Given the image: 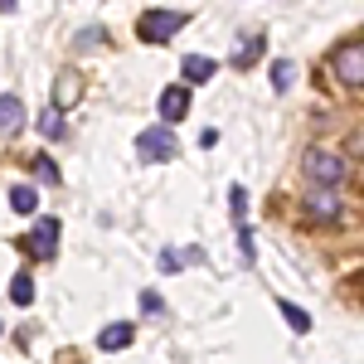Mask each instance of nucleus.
Returning a JSON list of instances; mask_svg holds the SVG:
<instances>
[{"instance_id":"nucleus-1","label":"nucleus","mask_w":364,"mask_h":364,"mask_svg":"<svg viewBox=\"0 0 364 364\" xmlns=\"http://www.w3.org/2000/svg\"><path fill=\"white\" fill-rule=\"evenodd\" d=\"M301 170H306V180L311 185H345L350 180V161L345 156H336V151H306L301 156Z\"/></svg>"},{"instance_id":"nucleus-2","label":"nucleus","mask_w":364,"mask_h":364,"mask_svg":"<svg viewBox=\"0 0 364 364\" xmlns=\"http://www.w3.org/2000/svg\"><path fill=\"white\" fill-rule=\"evenodd\" d=\"M301 209H306L311 219H321V224H336L340 214H345V195H340L336 185H311L306 195H301Z\"/></svg>"},{"instance_id":"nucleus-3","label":"nucleus","mask_w":364,"mask_h":364,"mask_svg":"<svg viewBox=\"0 0 364 364\" xmlns=\"http://www.w3.org/2000/svg\"><path fill=\"white\" fill-rule=\"evenodd\" d=\"M185 20H190V15H180V10H146L136 29H141L146 44H166V39H175V34L185 29Z\"/></svg>"},{"instance_id":"nucleus-4","label":"nucleus","mask_w":364,"mask_h":364,"mask_svg":"<svg viewBox=\"0 0 364 364\" xmlns=\"http://www.w3.org/2000/svg\"><path fill=\"white\" fill-rule=\"evenodd\" d=\"M331 68H336L340 83L355 92V87L364 83V44H360V39H345L336 54H331Z\"/></svg>"},{"instance_id":"nucleus-5","label":"nucleus","mask_w":364,"mask_h":364,"mask_svg":"<svg viewBox=\"0 0 364 364\" xmlns=\"http://www.w3.org/2000/svg\"><path fill=\"white\" fill-rule=\"evenodd\" d=\"M136 151H141V161H175L180 156V141H175L170 127H146L136 136Z\"/></svg>"},{"instance_id":"nucleus-6","label":"nucleus","mask_w":364,"mask_h":364,"mask_svg":"<svg viewBox=\"0 0 364 364\" xmlns=\"http://www.w3.org/2000/svg\"><path fill=\"white\" fill-rule=\"evenodd\" d=\"M25 248L34 252V257H54L58 252V219H39V224L29 228Z\"/></svg>"},{"instance_id":"nucleus-7","label":"nucleus","mask_w":364,"mask_h":364,"mask_svg":"<svg viewBox=\"0 0 364 364\" xmlns=\"http://www.w3.org/2000/svg\"><path fill=\"white\" fill-rule=\"evenodd\" d=\"M180 117H190V87H166L161 92V127H175Z\"/></svg>"},{"instance_id":"nucleus-8","label":"nucleus","mask_w":364,"mask_h":364,"mask_svg":"<svg viewBox=\"0 0 364 364\" xmlns=\"http://www.w3.org/2000/svg\"><path fill=\"white\" fill-rule=\"evenodd\" d=\"M25 127V102L15 92H0V136H15Z\"/></svg>"},{"instance_id":"nucleus-9","label":"nucleus","mask_w":364,"mask_h":364,"mask_svg":"<svg viewBox=\"0 0 364 364\" xmlns=\"http://www.w3.org/2000/svg\"><path fill=\"white\" fill-rule=\"evenodd\" d=\"M132 340H136V331H132L127 321H117V326H107V331L97 336V350H107V355H112V350H127Z\"/></svg>"},{"instance_id":"nucleus-10","label":"nucleus","mask_w":364,"mask_h":364,"mask_svg":"<svg viewBox=\"0 0 364 364\" xmlns=\"http://www.w3.org/2000/svg\"><path fill=\"white\" fill-rule=\"evenodd\" d=\"M180 73H185L190 83H204V78H214V58H204V54H190L185 63H180Z\"/></svg>"},{"instance_id":"nucleus-11","label":"nucleus","mask_w":364,"mask_h":364,"mask_svg":"<svg viewBox=\"0 0 364 364\" xmlns=\"http://www.w3.org/2000/svg\"><path fill=\"white\" fill-rule=\"evenodd\" d=\"M78 92H83V83H78L73 73H63V78H58V83H54V107H58V112H63L68 102H78Z\"/></svg>"},{"instance_id":"nucleus-12","label":"nucleus","mask_w":364,"mask_h":364,"mask_svg":"<svg viewBox=\"0 0 364 364\" xmlns=\"http://www.w3.org/2000/svg\"><path fill=\"white\" fill-rule=\"evenodd\" d=\"M34 204H39V190H34V185H15V190H10V209H15V214H34Z\"/></svg>"},{"instance_id":"nucleus-13","label":"nucleus","mask_w":364,"mask_h":364,"mask_svg":"<svg viewBox=\"0 0 364 364\" xmlns=\"http://www.w3.org/2000/svg\"><path fill=\"white\" fill-rule=\"evenodd\" d=\"M291 83H296L291 58H277V63H272V87H277V92H291Z\"/></svg>"},{"instance_id":"nucleus-14","label":"nucleus","mask_w":364,"mask_h":364,"mask_svg":"<svg viewBox=\"0 0 364 364\" xmlns=\"http://www.w3.org/2000/svg\"><path fill=\"white\" fill-rule=\"evenodd\" d=\"M10 301H15V306H29V301H34V282H29L25 272L10 282Z\"/></svg>"},{"instance_id":"nucleus-15","label":"nucleus","mask_w":364,"mask_h":364,"mask_svg":"<svg viewBox=\"0 0 364 364\" xmlns=\"http://www.w3.org/2000/svg\"><path fill=\"white\" fill-rule=\"evenodd\" d=\"M277 311L287 316V326H291V331H311V316H306L301 306H291V301H277Z\"/></svg>"},{"instance_id":"nucleus-16","label":"nucleus","mask_w":364,"mask_h":364,"mask_svg":"<svg viewBox=\"0 0 364 364\" xmlns=\"http://www.w3.org/2000/svg\"><path fill=\"white\" fill-rule=\"evenodd\" d=\"M262 44H267V39H262V34H248V44H243V54L233 58V63H238V68H248L252 58H257V49H262Z\"/></svg>"},{"instance_id":"nucleus-17","label":"nucleus","mask_w":364,"mask_h":364,"mask_svg":"<svg viewBox=\"0 0 364 364\" xmlns=\"http://www.w3.org/2000/svg\"><path fill=\"white\" fill-rule=\"evenodd\" d=\"M39 132H44V136H63V117H58V107L39 117Z\"/></svg>"},{"instance_id":"nucleus-18","label":"nucleus","mask_w":364,"mask_h":364,"mask_svg":"<svg viewBox=\"0 0 364 364\" xmlns=\"http://www.w3.org/2000/svg\"><path fill=\"white\" fill-rule=\"evenodd\" d=\"M34 170H39V180H44V185H58V166H54V161H44V156H39Z\"/></svg>"},{"instance_id":"nucleus-19","label":"nucleus","mask_w":364,"mask_h":364,"mask_svg":"<svg viewBox=\"0 0 364 364\" xmlns=\"http://www.w3.org/2000/svg\"><path fill=\"white\" fill-rule=\"evenodd\" d=\"M141 311L161 316V311H166V301H161V291H141Z\"/></svg>"},{"instance_id":"nucleus-20","label":"nucleus","mask_w":364,"mask_h":364,"mask_svg":"<svg viewBox=\"0 0 364 364\" xmlns=\"http://www.w3.org/2000/svg\"><path fill=\"white\" fill-rule=\"evenodd\" d=\"M78 44H83V49H97V44H102V29H97V25L83 29V34H78Z\"/></svg>"},{"instance_id":"nucleus-21","label":"nucleus","mask_w":364,"mask_h":364,"mask_svg":"<svg viewBox=\"0 0 364 364\" xmlns=\"http://www.w3.org/2000/svg\"><path fill=\"white\" fill-rule=\"evenodd\" d=\"M15 5H20V0H0V10H5V15H10V10H15Z\"/></svg>"}]
</instances>
